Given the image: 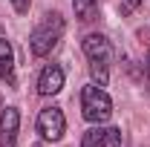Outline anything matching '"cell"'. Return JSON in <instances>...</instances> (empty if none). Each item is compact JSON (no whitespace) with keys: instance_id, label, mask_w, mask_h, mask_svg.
Segmentation results:
<instances>
[{"instance_id":"6da1fadb","label":"cell","mask_w":150,"mask_h":147,"mask_svg":"<svg viewBox=\"0 0 150 147\" xmlns=\"http://www.w3.org/2000/svg\"><path fill=\"white\" fill-rule=\"evenodd\" d=\"M84 55L90 61V72H93L98 87H107L110 81V61H112V46L104 35H87L84 37Z\"/></svg>"},{"instance_id":"7a4b0ae2","label":"cell","mask_w":150,"mask_h":147,"mask_svg":"<svg viewBox=\"0 0 150 147\" xmlns=\"http://www.w3.org/2000/svg\"><path fill=\"white\" fill-rule=\"evenodd\" d=\"M61 35H64V18L55 15V12L46 15V18L32 29V35H29V49H32V55L35 58H46L58 46Z\"/></svg>"},{"instance_id":"3957f363","label":"cell","mask_w":150,"mask_h":147,"mask_svg":"<svg viewBox=\"0 0 150 147\" xmlns=\"http://www.w3.org/2000/svg\"><path fill=\"white\" fill-rule=\"evenodd\" d=\"M81 115L90 124H104L112 115V98L98 84H90L81 90Z\"/></svg>"},{"instance_id":"277c9868","label":"cell","mask_w":150,"mask_h":147,"mask_svg":"<svg viewBox=\"0 0 150 147\" xmlns=\"http://www.w3.org/2000/svg\"><path fill=\"white\" fill-rule=\"evenodd\" d=\"M38 133L46 139V141H61L64 133H67V118L61 107H46V110L38 112Z\"/></svg>"},{"instance_id":"5b68a950","label":"cell","mask_w":150,"mask_h":147,"mask_svg":"<svg viewBox=\"0 0 150 147\" xmlns=\"http://www.w3.org/2000/svg\"><path fill=\"white\" fill-rule=\"evenodd\" d=\"M81 147H121V130L118 127H93L84 133Z\"/></svg>"},{"instance_id":"8992f818","label":"cell","mask_w":150,"mask_h":147,"mask_svg":"<svg viewBox=\"0 0 150 147\" xmlns=\"http://www.w3.org/2000/svg\"><path fill=\"white\" fill-rule=\"evenodd\" d=\"M20 127V112L15 107H6L0 112V147H15Z\"/></svg>"},{"instance_id":"52a82bcc","label":"cell","mask_w":150,"mask_h":147,"mask_svg":"<svg viewBox=\"0 0 150 147\" xmlns=\"http://www.w3.org/2000/svg\"><path fill=\"white\" fill-rule=\"evenodd\" d=\"M61 90H64V69L58 64H46L40 78H38V92L40 95H58Z\"/></svg>"},{"instance_id":"ba28073f","label":"cell","mask_w":150,"mask_h":147,"mask_svg":"<svg viewBox=\"0 0 150 147\" xmlns=\"http://www.w3.org/2000/svg\"><path fill=\"white\" fill-rule=\"evenodd\" d=\"M0 78L9 81V84H15V49L3 37H0Z\"/></svg>"},{"instance_id":"9c48e42d","label":"cell","mask_w":150,"mask_h":147,"mask_svg":"<svg viewBox=\"0 0 150 147\" xmlns=\"http://www.w3.org/2000/svg\"><path fill=\"white\" fill-rule=\"evenodd\" d=\"M72 9H75V18L84 23L98 18V0H72Z\"/></svg>"},{"instance_id":"30bf717a","label":"cell","mask_w":150,"mask_h":147,"mask_svg":"<svg viewBox=\"0 0 150 147\" xmlns=\"http://www.w3.org/2000/svg\"><path fill=\"white\" fill-rule=\"evenodd\" d=\"M29 3H32V0H12V6H15L18 15H26V12H29Z\"/></svg>"},{"instance_id":"8fae6325","label":"cell","mask_w":150,"mask_h":147,"mask_svg":"<svg viewBox=\"0 0 150 147\" xmlns=\"http://www.w3.org/2000/svg\"><path fill=\"white\" fill-rule=\"evenodd\" d=\"M144 75L150 78V55H147V66H144Z\"/></svg>"},{"instance_id":"7c38bea8","label":"cell","mask_w":150,"mask_h":147,"mask_svg":"<svg viewBox=\"0 0 150 147\" xmlns=\"http://www.w3.org/2000/svg\"><path fill=\"white\" fill-rule=\"evenodd\" d=\"M127 3H130V6H139V3H142V0H127Z\"/></svg>"}]
</instances>
